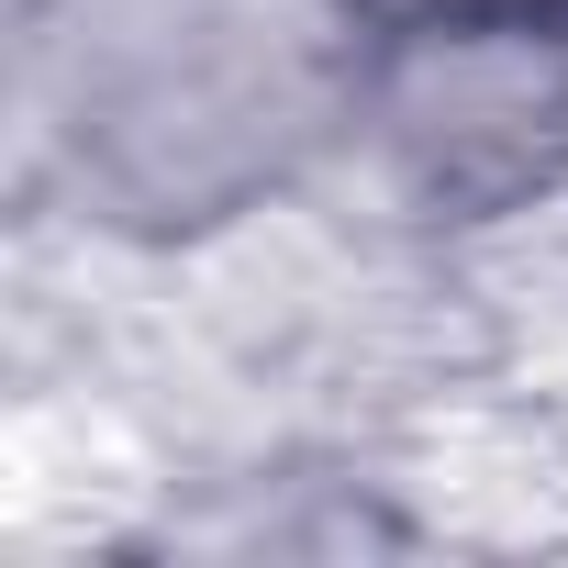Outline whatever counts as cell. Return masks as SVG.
Returning a JSON list of instances; mask_svg holds the SVG:
<instances>
[{"mask_svg": "<svg viewBox=\"0 0 568 568\" xmlns=\"http://www.w3.org/2000/svg\"><path fill=\"white\" fill-rule=\"evenodd\" d=\"M335 12L390 68H501L568 45V0H335Z\"/></svg>", "mask_w": 568, "mask_h": 568, "instance_id": "1", "label": "cell"}]
</instances>
